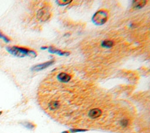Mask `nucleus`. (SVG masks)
<instances>
[{"label":"nucleus","instance_id":"13","mask_svg":"<svg viewBox=\"0 0 150 133\" xmlns=\"http://www.w3.org/2000/svg\"><path fill=\"white\" fill-rule=\"evenodd\" d=\"M128 120H126V119H124V120H121V122H120L121 125L123 127H127V125H128Z\"/></svg>","mask_w":150,"mask_h":133},{"label":"nucleus","instance_id":"3","mask_svg":"<svg viewBox=\"0 0 150 133\" xmlns=\"http://www.w3.org/2000/svg\"><path fill=\"white\" fill-rule=\"evenodd\" d=\"M51 17V13L48 7H44L40 8L37 14V18L41 22H45L48 21Z\"/></svg>","mask_w":150,"mask_h":133},{"label":"nucleus","instance_id":"7","mask_svg":"<svg viewBox=\"0 0 150 133\" xmlns=\"http://www.w3.org/2000/svg\"><path fill=\"white\" fill-rule=\"evenodd\" d=\"M48 51L50 53H56L57 55H59V56H69L70 53L68 52H63L60 50L57 49L55 48L54 47H50L48 48Z\"/></svg>","mask_w":150,"mask_h":133},{"label":"nucleus","instance_id":"12","mask_svg":"<svg viewBox=\"0 0 150 133\" xmlns=\"http://www.w3.org/2000/svg\"><path fill=\"white\" fill-rule=\"evenodd\" d=\"M0 38L4 40L5 42H9L10 41V39L7 36L3 34L1 31H0Z\"/></svg>","mask_w":150,"mask_h":133},{"label":"nucleus","instance_id":"2","mask_svg":"<svg viewBox=\"0 0 150 133\" xmlns=\"http://www.w3.org/2000/svg\"><path fill=\"white\" fill-rule=\"evenodd\" d=\"M109 18V13L104 9L99 10L93 16L92 21L96 25H102L104 24Z\"/></svg>","mask_w":150,"mask_h":133},{"label":"nucleus","instance_id":"1","mask_svg":"<svg viewBox=\"0 0 150 133\" xmlns=\"http://www.w3.org/2000/svg\"><path fill=\"white\" fill-rule=\"evenodd\" d=\"M7 51L11 55L19 58H24L27 56L31 58H35L37 55V53L33 50H29L27 48L19 47H7Z\"/></svg>","mask_w":150,"mask_h":133},{"label":"nucleus","instance_id":"17","mask_svg":"<svg viewBox=\"0 0 150 133\" xmlns=\"http://www.w3.org/2000/svg\"><path fill=\"white\" fill-rule=\"evenodd\" d=\"M62 133H68V131H64V132H63Z\"/></svg>","mask_w":150,"mask_h":133},{"label":"nucleus","instance_id":"14","mask_svg":"<svg viewBox=\"0 0 150 133\" xmlns=\"http://www.w3.org/2000/svg\"><path fill=\"white\" fill-rule=\"evenodd\" d=\"M24 126L25 127H26L27 128H29V129L33 128L34 127V126L33 124H31V123H25L24 124Z\"/></svg>","mask_w":150,"mask_h":133},{"label":"nucleus","instance_id":"5","mask_svg":"<svg viewBox=\"0 0 150 133\" xmlns=\"http://www.w3.org/2000/svg\"><path fill=\"white\" fill-rule=\"evenodd\" d=\"M57 79L62 83H68L69 82L71 79V76L70 75L66 73H60L57 76Z\"/></svg>","mask_w":150,"mask_h":133},{"label":"nucleus","instance_id":"15","mask_svg":"<svg viewBox=\"0 0 150 133\" xmlns=\"http://www.w3.org/2000/svg\"><path fill=\"white\" fill-rule=\"evenodd\" d=\"M86 131V130H72V131L73 132H80V131Z\"/></svg>","mask_w":150,"mask_h":133},{"label":"nucleus","instance_id":"4","mask_svg":"<svg viewBox=\"0 0 150 133\" xmlns=\"http://www.w3.org/2000/svg\"><path fill=\"white\" fill-rule=\"evenodd\" d=\"M53 63H54V61L52 60V61H48V62H46L45 63L37 65L34 66L33 67L31 68V70H33V71H37V72L40 71L42 70H44V69L49 67V66L50 65H52Z\"/></svg>","mask_w":150,"mask_h":133},{"label":"nucleus","instance_id":"10","mask_svg":"<svg viewBox=\"0 0 150 133\" xmlns=\"http://www.w3.org/2000/svg\"><path fill=\"white\" fill-rule=\"evenodd\" d=\"M114 45V42L112 41L105 40L102 42L101 45L102 47L105 48H111Z\"/></svg>","mask_w":150,"mask_h":133},{"label":"nucleus","instance_id":"6","mask_svg":"<svg viewBox=\"0 0 150 133\" xmlns=\"http://www.w3.org/2000/svg\"><path fill=\"white\" fill-rule=\"evenodd\" d=\"M102 114V110L99 108H93L92 109L89 113V116L91 118L95 119L99 117Z\"/></svg>","mask_w":150,"mask_h":133},{"label":"nucleus","instance_id":"9","mask_svg":"<svg viewBox=\"0 0 150 133\" xmlns=\"http://www.w3.org/2000/svg\"><path fill=\"white\" fill-rule=\"evenodd\" d=\"M60 106V104L58 101H52L49 104V108L50 110H56Z\"/></svg>","mask_w":150,"mask_h":133},{"label":"nucleus","instance_id":"8","mask_svg":"<svg viewBox=\"0 0 150 133\" xmlns=\"http://www.w3.org/2000/svg\"><path fill=\"white\" fill-rule=\"evenodd\" d=\"M147 3L146 1H140V0H137V1H133V5L135 8H141L144 7Z\"/></svg>","mask_w":150,"mask_h":133},{"label":"nucleus","instance_id":"11","mask_svg":"<svg viewBox=\"0 0 150 133\" xmlns=\"http://www.w3.org/2000/svg\"><path fill=\"white\" fill-rule=\"evenodd\" d=\"M72 0H66V1H65V0H61V1H59V0H58V1H56V3H57V4L58 5H59L60 6H65L68 4H69L70 3H72Z\"/></svg>","mask_w":150,"mask_h":133},{"label":"nucleus","instance_id":"18","mask_svg":"<svg viewBox=\"0 0 150 133\" xmlns=\"http://www.w3.org/2000/svg\"><path fill=\"white\" fill-rule=\"evenodd\" d=\"M2 113H3V112H0V115H1Z\"/></svg>","mask_w":150,"mask_h":133},{"label":"nucleus","instance_id":"16","mask_svg":"<svg viewBox=\"0 0 150 133\" xmlns=\"http://www.w3.org/2000/svg\"><path fill=\"white\" fill-rule=\"evenodd\" d=\"M40 49L42 50H46V49H48V48L47 47H41Z\"/></svg>","mask_w":150,"mask_h":133}]
</instances>
